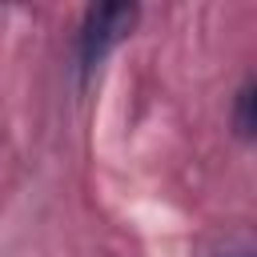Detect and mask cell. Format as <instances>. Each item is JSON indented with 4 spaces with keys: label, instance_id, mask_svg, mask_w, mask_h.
I'll list each match as a JSON object with an SVG mask.
<instances>
[{
    "label": "cell",
    "instance_id": "2",
    "mask_svg": "<svg viewBox=\"0 0 257 257\" xmlns=\"http://www.w3.org/2000/svg\"><path fill=\"white\" fill-rule=\"evenodd\" d=\"M233 120H237V133H241V137H253V80H245V84H241Z\"/></svg>",
    "mask_w": 257,
    "mask_h": 257
},
{
    "label": "cell",
    "instance_id": "1",
    "mask_svg": "<svg viewBox=\"0 0 257 257\" xmlns=\"http://www.w3.org/2000/svg\"><path fill=\"white\" fill-rule=\"evenodd\" d=\"M137 24V8L133 4H100L88 8L84 24H80V68L92 72Z\"/></svg>",
    "mask_w": 257,
    "mask_h": 257
}]
</instances>
